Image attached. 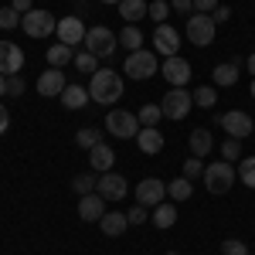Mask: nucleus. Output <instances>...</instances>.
<instances>
[{
	"label": "nucleus",
	"instance_id": "1",
	"mask_svg": "<svg viewBox=\"0 0 255 255\" xmlns=\"http://www.w3.org/2000/svg\"><path fill=\"white\" fill-rule=\"evenodd\" d=\"M89 96H92V102H99V106H113V102H119V99H123V75L113 72V68H99L96 75H92Z\"/></svg>",
	"mask_w": 255,
	"mask_h": 255
},
{
	"label": "nucleus",
	"instance_id": "2",
	"mask_svg": "<svg viewBox=\"0 0 255 255\" xmlns=\"http://www.w3.org/2000/svg\"><path fill=\"white\" fill-rule=\"evenodd\" d=\"M235 167L228 163V160H215V163H208L204 167V187L211 191V194H228L232 191V184H235Z\"/></svg>",
	"mask_w": 255,
	"mask_h": 255
},
{
	"label": "nucleus",
	"instance_id": "3",
	"mask_svg": "<svg viewBox=\"0 0 255 255\" xmlns=\"http://www.w3.org/2000/svg\"><path fill=\"white\" fill-rule=\"evenodd\" d=\"M215 31H218V24L211 20V14H191L187 24H184V34H187V41L194 48H208L215 41Z\"/></svg>",
	"mask_w": 255,
	"mask_h": 255
},
{
	"label": "nucleus",
	"instance_id": "4",
	"mask_svg": "<svg viewBox=\"0 0 255 255\" xmlns=\"http://www.w3.org/2000/svg\"><path fill=\"white\" fill-rule=\"evenodd\" d=\"M157 68H160V61L153 51H146V48H139V51H129V58H126V65H123V72L129 75V79H153L157 75Z\"/></svg>",
	"mask_w": 255,
	"mask_h": 255
},
{
	"label": "nucleus",
	"instance_id": "5",
	"mask_svg": "<svg viewBox=\"0 0 255 255\" xmlns=\"http://www.w3.org/2000/svg\"><path fill=\"white\" fill-rule=\"evenodd\" d=\"M82 44H85V51H92L96 58H113V51H116L119 41H116V34H113L109 27L99 24V27H89V31H85V41H82Z\"/></svg>",
	"mask_w": 255,
	"mask_h": 255
},
{
	"label": "nucleus",
	"instance_id": "6",
	"mask_svg": "<svg viewBox=\"0 0 255 255\" xmlns=\"http://www.w3.org/2000/svg\"><path fill=\"white\" fill-rule=\"evenodd\" d=\"M106 129L119 139H136V133L143 129L139 126V119L133 113H126V109H109V116H106Z\"/></svg>",
	"mask_w": 255,
	"mask_h": 255
},
{
	"label": "nucleus",
	"instance_id": "7",
	"mask_svg": "<svg viewBox=\"0 0 255 255\" xmlns=\"http://www.w3.org/2000/svg\"><path fill=\"white\" fill-rule=\"evenodd\" d=\"M20 27H24L27 38H48L51 31H58V20H55V14H48V10H27L20 17Z\"/></svg>",
	"mask_w": 255,
	"mask_h": 255
},
{
	"label": "nucleus",
	"instance_id": "8",
	"mask_svg": "<svg viewBox=\"0 0 255 255\" xmlns=\"http://www.w3.org/2000/svg\"><path fill=\"white\" fill-rule=\"evenodd\" d=\"M194 106V96L187 89H170L167 96L160 99V109H163V119H184Z\"/></svg>",
	"mask_w": 255,
	"mask_h": 255
},
{
	"label": "nucleus",
	"instance_id": "9",
	"mask_svg": "<svg viewBox=\"0 0 255 255\" xmlns=\"http://www.w3.org/2000/svg\"><path fill=\"white\" fill-rule=\"evenodd\" d=\"M218 123L225 126V133H228V136H235V139H245V136H252V133H255L252 116H249V113H242V109H232V113L218 116Z\"/></svg>",
	"mask_w": 255,
	"mask_h": 255
},
{
	"label": "nucleus",
	"instance_id": "10",
	"mask_svg": "<svg viewBox=\"0 0 255 255\" xmlns=\"http://www.w3.org/2000/svg\"><path fill=\"white\" fill-rule=\"evenodd\" d=\"M163 197H167V184L157 180V177H143V180L136 184V201L143 204V208H157Z\"/></svg>",
	"mask_w": 255,
	"mask_h": 255
},
{
	"label": "nucleus",
	"instance_id": "11",
	"mask_svg": "<svg viewBox=\"0 0 255 255\" xmlns=\"http://www.w3.org/2000/svg\"><path fill=\"white\" fill-rule=\"evenodd\" d=\"M177 48H180L177 27H170V24H157V31H153V51L163 55V58H174Z\"/></svg>",
	"mask_w": 255,
	"mask_h": 255
},
{
	"label": "nucleus",
	"instance_id": "12",
	"mask_svg": "<svg viewBox=\"0 0 255 255\" xmlns=\"http://www.w3.org/2000/svg\"><path fill=\"white\" fill-rule=\"evenodd\" d=\"M163 79L170 82V89H184L187 82H191V61H184L180 55H174V58L163 61Z\"/></svg>",
	"mask_w": 255,
	"mask_h": 255
},
{
	"label": "nucleus",
	"instance_id": "13",
	"mask_svg": "<svg viewBox=\"0 0 255 255\" xmlns=\"http://www.w3.org/2000/svg\"><path fill=\"white\" fill-rule=\"evenodd\" d=\"M96 194L99 197H106V201H123V197L129 194V187H126V177H119V174H102L99 177V184H96Z\"/></svg>",
	"mask_w": 255,
	"mask_h": 255
},
{
	"label": "nucleus",
	"instance_id": "14",
	"mask_svg": "<svg viewBox=\"0 0 255 255\" xmlns=\"http://www.w3.org/2000/svg\"><path fill=\"white\" fill-rule=\"evenodd\" d=\"M24 68V51L14 41H0V75H17Z\"/></svg>",
	"mask_w": 255,
	"mask_h": 255
},
{
	"label": "nucleus",
	"instance_id": "15",
	"mask_svg": "<svg viewBox=\"0 0 255 255\" xmlns=\"http://www.w3.org/2000/svg\"><path fill=\"white\" fill-rule=\"evenodd\" d=\"M38 92L41 96H61L65 92V72L61 68H48L44 75H38Z\"/></svg>",
	"mask_w": 255,
	"mask_h": 255
},
{
	"label": "nucleus",
	"instance_id": "16",
	"mask_svg": "<svg viewBox=\"0 0 255 255\" xmlns=\"http://www.w3.org/2000/svg\"><path fill=\"white\" fill-rule=\"evenodd\" d=\"M58 38H61V44H82L85 41V24H82L79 17H65V20H58Z\"/></svg>",
	"mask_w": 255,
	"mask_h": 255
},
{
	"label": "nucleus",
	"instance_id": "17",
	"mask_svg": "<svg viewBox=\"0 0 255 255\" xmlns=\"http://www.w3.org/2000/svg\"><path fill=\"white\" fill-rule=\"evenodd\" d=\"M99 228H102L106 238H119L126 228H129V218L123 215V211H106V215L99 218Z\"/></svg>",
	"mask_w": 255,
	"mask_h": 255
},
{
	"label": "nucleus",
	"instance_id": "18",
	"mask_svg": "<svg viewBox=\"0 0 255 255\" xmlns=\"http://www.w3.org/2000/svg\"><path fill=\"white\" fill-rule=\"evenodd\" d=\"M89 160H92V170H96V174H109V170H113V163H116V153H113V146L99 143V146L89 150Z\"/></svg>",
	"mask_w": 255,
	"mask_h": 255
},
{
	"label": "nucleus",
	"instance_id": "19",
	"mask_svg": "<svg viewBox=\"0 0 255 255\" xmlns=\"http://www.w3.org/2000/svg\"><path fill=\"white\" fill-rule=\"evenodd\" d=\"M102 215H106V197L85 194V197L79 201V218H82V221H99Z\"/></svg>",
	"mask_w": 255,
	"mask_h": 255
},
{
	"label": "nucleus",
	"instance_id": "20",
	"mask_svg": "<svg viewBox=\"0 0 255 255\" xmlns=\"http://www.w3.org/2000/svg\"><path fill=\"white\" fill-rule=\"evenodd\" d=\"M136 143H139L143 153H160L163 150V133H160L157 126H143L136 133Z\"/></svg>",
	"mask_w": 255,
	"mask_h": 255
},
{
	"label": "nucleus",
	"instance_id": "21",
	"mask_svg": "<svg viewBox=\"0 0 255 255\" xmlns=\"http://www.w3.org/2000/svg\"><path fill=\"white\" fill-rule=\"evenodd\" d=\"M89 89L85 85H65V92H61V102H65V109H85V102H89Z\"/></svg>",
	"mask_w": 255,
	"mask_h": 255
},
{
	"label": "nucleus",
	"instance_id": "22",
	"mask_svg": "<svg viewBox=\"0 0 255 255\" xmlns=\"http://www.w3.org/2000/svg\"><path fill=\"white\" fill-rule=\"evenodd\" d=\"M146 0H119V14H123V20H129V24H136V20L146 17Z\"/></svg>",
	"mask_w": 255,
	"mask_h": 255
},
{
	"label": "nucleus",
	"instance_id": "23",
	"mask_svg": "<svg viewBox=\"0 0 255 255\" xmlns=\"http://www.w3.org/2000/svg\"><path fill=\"white\" fill-rule=\"evenodd\" d=\"M211 146H215V139H211L208 129H194L191 133V157H208Z\"/></svg>",
	"mask_w": 255,
	"mask_h": 255
},
{
	"label": "nucleus",
	"instance_id": "24",
	"mask_svg": "<svg viewBox=\"0 0 255 255\" xmlns=\"http://www.w3.org/2000/svg\"><path fill=\"white\" fill-rule=\"evenodd\" d=\"M68 61H75V51H72V44H55V48H48V65L51 68H65Z\"/></svg>",
	"mask_w": 255,
	"mask_h": 255
},
{
	"label": "nucleus",
	"instance_id": "25",
	"mask_svg": "<svg viewBox=\"0 0 255 255\" xmlns=\"http://www.w3.org/2000/svg\"><path fill=\"white\" fill-rule=\"evenodd\" d=\"M119 48H129V51H139L143 48V31H139L136 24H129V27H123L119 31Z\"/></svg>",
	"mask_w": 255,
	"mask_h": 255
},
{
	"label": "nucleus",
	"instance_id": "26",
	"mask_svg": "<svg viewBox=\"0 0 255 255\" xmlns=\"http://www.w3.org/2000/svg\"><path fill=\"white\" fill-rule=\"evenodd\" d=\"M174 221H177V208L167 204V201H160L157 208H153V225H157V228H170Z\"/></svg>",
	"mask_w": 255,
	"mask_h": 255
},
{
	"label": "nucleus",
	"instance_id": "27",
	"mask_svg": "<svg viewBox=\"0 0 255 255\" xmlns=\"http://www.w3.org/2000/svg\"><path fill=\"white\" fill-rule=\"evenodd\" d=\"M167 194L174 197V204H177V201H187V197L194 194V180H187V177H177L174 184H167Z\"/></svg>",
	"mask_w": 255,
	"mask_h": 255
},
{
	"label": "nucleus",
	"instance_id": "28",
	"mask_svg": "<svg viewBox=\"0 0 255 255\" xmlns=\"http://www.w3.org/2000/svg\"><path fill=\"white\" fill-rule=\"evenodd\" d=\"M215 85H235L238 82V61H228V65H218L215 72Z\"/></svg>",
	"mask_w": 255,
	"mask_h": 255
},
{
	"label": "nucleus",
	"instance_id": "29",
	"mask_svg": "<svg viewBox=\"0 0 255 255\" xmlns=\"http://www.w3.org/2000/svg\"><path fill=\"white\" fill-rule=\"evenodd\" d=\"M96 184H99V177H96V174H79L75 180H72V191H75L79 197L96 194Z\"/></svg>",
	"mask_w": 255,
	"mask_h": 255
},
{
	"label": "nucleus",
	"instance_id": "30",
	"mask_svg": "<svg viewBox=\"0 0 255 255\" xmlns=\"http://www.w3.org/2000/svg\"><path fill=\"white\" fill-rule=\"evenodd\" d=\"M75 68H79L82 75H96L99 72V58L92 55V51H79V55H75Z\"/></svg>",
	"mask_w": 255,
	"mask_h": 255
},
{
	"label": "nucleus",
	"instance_id": "31",
	"mask_svg": "<svg viewBox=\"0 0 255 255\" xmlns=\"http://www.w3.org/2000/svg\"><path fill=\"white\" fill-rule=\"evenodd\" d=\"M238 180L249 184L255 191V157H242V163H238Z\"/></svg>",
	"mask_w": 255,
	"mask_h": 255
},
{
	"label": "nucleus",
	"instance_id": "32",
	"mask_svg": "<svg viewBox=\"0 0 255 255\" xmlns=\"http://www.w3.org/2000/svg\"><path fill=\"white\" fill-rule=\"evenodd\" d=\"M139 126H157L160 119H163V109H160V106H150V102H146V106H143V109H139Z\"/></svg>",
	"mask_w": 255,
	"mask_h": 255
},
{
	"label": "nucleus",
	"instance_id": "33",
	"mask_svg": "<svg viewBox=\"0 0 255 255\" xmlns=\"http://www.w3.org/2000/svg\"><path fill=\"white\" fill-rule=\"evenodd\" d=\"M218 102V96H215V89L211 85H201V89H194V106H201V109H211Z\"/></svg>",
	"mask_w": 255,
	"mask_h": 255
},
{
	"label": "nucleus",
	"instance_id": "34",
	"mask_svg": "<svg viewBox=\"0 0 255 255\" xmlns=\"http://www.w3.org/2000/svg\"><path fill=\"white\" fill-rule=\"evenodd\" d=\"M75 143H79L82 150H92V146H99V129H92V126L79 129V133H75Z\"/></svg>",
	"mask_w": 255,
	"mask_h": 255
},
{
	"label": "nucleus",
	"instance_id": "35",
	"mask_svg": "<svg viewBox=\"0 0 255 255\" xmlns=\"http://www.w3.org/2000/svg\"><path fill=\"white\" fill-rule=\"evenodd\" d=\"M20 17H24V14H17L14 7H0V27H3V31L20 27Z\"/></svg>",
	"mask_w": 255,
	"mask_h": 255
},
{
	"label": "nucleus",
	"instance_id": "36",
	"mask_svg": "<svg viewBox=\"0 0 255 255\" xmlns=\"http://www.w3.org/2000/svg\"><path fill=\"white\" fill-rule=\"evenodd\" d=\"M146 14H150V20H157V24H167V14H170V0H153Z\"/></svg>",
	"mask_w": 255,
	"mask_h": 255
},
{
	"label": "nucleus",
	"instance_id": "37",
	"mask_svg": "<svg viewBox=\"0 0 255 255\" xmlns=\"http://www.w3.org/2000/svg\"><path fill=\"white\" fill-rule=\"evenodd\" d=\"M221 255H249V245L242 238H225L221 242Z\"/></svg>",
	"mask_w": 255,
	"mask_h": 255
},
{
	"label": "nucleus",
	"instance_id": "38",
	"mask_svg": "<svg viewBox=\"0 0 255 255\" xmlns=\"http://www.w3.org/2000/svg\"><path fill=\"white\" fill-rule=\"evenodd\" d=\"M221 157H228V163L235 157H242V139H235V136H228L225 143H221Z\"/></svg>",
	"mask_w": 255,
	"mask_h": 255
},
{
	"label": "nucleus",
	"instance_id": "39",
	"mask_svg": "<svg viewBox=\"0 0 255 255\" xmlns=\"http://www.w3.org/2000/svg\"><path fill=\"white\" fill-rule=\"evenodd\" d=\"M184 177H187V180H197V177H204V167H201V157H191V160H184Z\"/></svg>",
	"mask_w": 255,
	"mask_h": 255
},
{
	"label": "nucleus",
	"instance_id": "40",
	"mask_svg": "<svg viewBox=\"0 0 255 255\" xmlns=\"http://www.w3.org/2000/svg\"><path fill=\"white\" fill-rule=\"evenodd\" d=\"M126 218H129V225H143V221H146V208L136 204V208H129V211H126Z\"/></svg>",
	"mask_w": 255,
	"mask_h": 255
},
{
	"label": "nucleus",
	"instance_id": "41",
	"mask_svg": "<svg viewBox=\"0 0 255 255\" xmlns=\"http://www.w3.org/2000/svg\"><path fill=\"white\" fill-rule=\"evenodd\" d=\"M211 20H215V24H228V20H232V10H228L225 3H218L215 14H211Z\"/></svg>",
	"mask_w": 255,
	"mask_h": 255
},
{
	"label": "nucleus",
	"instance_id": "42",
	"mask_svg": "<svg viewBox=\"0 0 255 255\" xmlns=\"http://www.w3.org/2000/svg\"><path fill=\"white\" fill-rule=\"evenodd\" d=\"M7 92H10V96H20V92H24V79H20V75H7Z\"/></svg>",
	"mask_w": 255,
	"mask_h": 255
},
{
	"label": "nucleus",
	"instance_id": "43",
	"mask_svg": "<svg viewBox=\"0 0 255 255\" xmlns=\"http://www.w3.org/2000/svg\"><path fill=\"white\" fill-rule=\"evenodd\" d=\"M215 7H218V0H194L197 14H215Z\"/></svg>",
	"mask_w": 255,
	"mask_h": 255
},
{
	"label": "nucleus",
	"instance_id": "44",
	"mask_svg": "<svg viewBox=\"0 0 255 255\" xmlns=\"http://www.w3.org/2000/svg\"><path fill=\"white\" fill-rule=\"evenodd\" d=\"M170 7H174L177 14H191L194 10V0H170Z\"/></svg>",
	"mask_w": 255,
	"mask_h": 255
},
{
	"label": "nucleus",
	"instance_id": "45",
	"mask_svg": "<svg viewBox=\"0 0 255 255\" xmlns=\"http://www.w3.org/2000/svg\"><path fill=\"white\" fill-rule=\"evenodd\" d=\"M7 126H10V113H7V106L0 102V133H7Z\"/></svg>",
	"mask_w": 255,
	"mask_h": 255
},
{
	"label": "nucleus",
	"instance_id": "46",
	"mask_svg": "<svg viewBox=\"0 0 255 255\" xmlns=\"http://www.w3.org/2000/svg\"><path fill=\"white\" fill-rule=\"evenodd\" d=\"M10 7H14L17 14H27V10H34V7H31V0H14Z\"/></svg>",
	"mask_w": 255,
	"mask_h": 255
},
{
	"label": "nucleus",
	"instance_id": "47",
	"mask_svg": "<svg viewBox=\"0 0 255 255\" xmlns=\"http://www.w3.org/2000/svg\"><path fill=\"white\" fill-rule=\"evenodd\" d=\"M0 96H7V75H0Z\"/></svg>",
	"mask_w": 255,
	"mask_h": 255
},
{
	"label": "nucleus",
	"instance_id": "48",
	"mask_svg": "<svg viewBox=\"0 0 255 255\" xmlns=\"http://www.w3.org/2000/svg\"><path fill=\"white\" fill-rule=\"evenodd\" d=\"M245 65H249V72L255 75V55H249V61H245Z\"/></svg>",
	"mask_w": 255,
	"mask_h": 255
},
{
	"label": "nucleus",
	"instance_id": "49",
	"mask_svg": "<svg viewBox=\"0 0 255 255\" xmlns=\"http://www.w3.org/2000/svg\"><path fill=\"white\" fill-rule=\"evenodd\" d=\"M252 99H255V79H252Z\"/></svg>",
	"mask_w": 255,
	"mask_h": 255
},
{
	"label": "nucleus",
	"instance_id": "50",
	"mask_svg": "<svg viewBox=\"0 0 255 255\" xmlns=\"http://www.w3.org/2000/svg\"><path fill=\"white\" fill-rule=\"evenodd\" d=\"M102 3H119V0H102Z\"/></svg>",
	"mask_w": 255,
	"mask_h": 255
},
{
	"label": "nucleus",
	"instance_id": "51",
	"mask_svg": "<svg viewBox=\"0 0 255 255\" xmlns=\"http://www.w3.org/2000/svg\"><path fill=\"white\" fill-rule=\"evenodd\" d=\"M167 255H177V252H167Z\"/></svg>",
	"mask_w": 255,
	"mask_h": 255
}]
</instances>
